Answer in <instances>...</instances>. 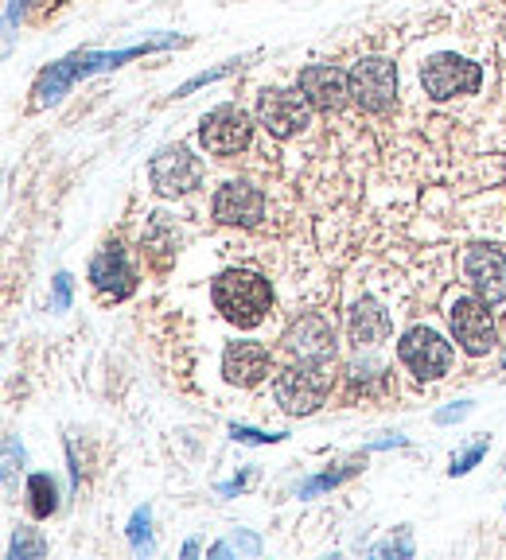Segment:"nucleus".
Here are the masks:
<instances>
[{
    "mask_svg": "<svg viewBox=\"0 0 506 560\" xmlns=\"http://www.w3.org/2000/svg\"><path fill=\"white\" fill-rule=\"evenodd\" d=\"M211 300H215V308L222 312L226 323L250 331V327H257V323L265 319L269 304H273V292H269V280L261 277V273L226 269V273H218L215 284H211Z\"/></svg>",
    "mask_w": 506,
    "mask_h": 560,
    "instance_id": "f257e3e1",
    "label": "nucleus"
},
{
    "mask_svg": "<svg viewBox=\"0 0 506 560\" xmlns=\"http://www.w3.org/2000/svg\"><path fill=\"white\" fill-rule=\"evenodd\" d=\"M327 389H331V374H327V362H292L277 374L273 393H277V405L292 413V417H308L316 413L327 401Z\"/></svg>",
    "mask_w": 506,
    "mask_h": 560,
    "instance_id": "f03ea898",
    "label": "nucleus"
},
{
    "mask_svg": "<svg viewBox=\"0 0 506 560\" xmlns=\"http://www.w3.org/2000/svg\"><path fill=\"white\" fill-rule=\"evenodd\" d=\"M398 358L405 370L421 382H436L452 370V343L433 327H409L398 343Z\"/></svg>",
    "mask_w": 506,
    "mask_h": 560,
    "instance_id": "7ed1b4c3",
    "label": "nucleus"
},
{
    "mask_svg": "<svg viewBox=\"0 0 506 560\" xmlns=\"http://www.w3.org/2000/svg\"><path fill=\"white\" fill-rule=\"evenodd\" d=\"M351 102H359L366 113H386L398 102V67L382 55L359 59L351 67Z\"/></svg>",
    "mask_w": 506,
    "mask_h": 560,
    "instance_id": "20e7f679",
    "label": "nucleus"
},
{
    "mask_svg": "<svg viewBox=\"0 0 506 560\" xmlns=\"http://www.w3.org/2000/svg\"><path fill=\"white\" fill-rule=\"evenodd\" d=\"M421 82H425V94L433 102H448V98L475 94L479 82H483V70H479V63L464 59V55H433L421 67Z\"/></svg>",
    "mask_w": 506,
    "mask_h": 560,
    "instance_id": "39448f33",
    "label": "nucleus"
},
{
    "mask_svg": "<svg viewBox=\"0 0 506 560\" xmlns=\"http://www.w3.org/2000/svg\"><path fill=\"white\" fill-rule=\"evenodd\" d=\"M257 121L269 129V137L289 140L308 129L312 102L304 98V90H265L257 98Z\"/></svg>",
    "mask_w": 506,
    "mask_h": 560,
    "instance_id": "423d86ee",
    "label": "nucleus"
},
{
    "mask_svg": "<svg viewBox=\"0 0 506 560\" xmlns=\"http://www.w3.org/2000/svg\"><path fill=\"white\" fill-rule=\"evenodd\" d=\"M253 137V121L242 105H218L203 117L199 140L211 156H238Z\"/></svg>",
    "mask_w": 506,
    "mask_h": 560,
    "instance_id": "0eeeda50",
    "label": "nucleus"
},
{
    "mask_svg": "<svg viewBox=\"0 0 506 560\" xmlns=\"http://www.w3.org/2000/svg\"><path fill=\"white\" fill-rule=\"evenodd\" d=\"M148 175H152V187L160 195H187L203 183V160L183 144H168L152 156Z\"/></svg>",
    "mask_w": 506,
    "mask_h": 560,
    "instance_id": "6e6552de",
    "label": "nucleus"
},
{
    "mask_svg": "<svg viewBox=\"0 0 506 560\" xmlns=\"http://www.w3.org/2000/svg\"><path fill=\"white\" fill-rule=\"evenodd\" d=\"M491 304H483L479 296H456L448 319H452V331H456V343L468 350V354H487L495 350V319L487 312Z\"/></svg>",
    "mask_w": 506,
    "mask_h": 560,
    "instance_id": "1a4fd4ad",
    "label": "nucleus"
},
{
    "mask_svg": "<svg viewBox=\"0 0 506 560\" xmlns=\"http://www.w3.org/2000/svg\"><path fill=\"white\" fill-rule=\"evenodd\" d=\"M464 277L475 288L483 304H503L506 300V253L499 245H471L464 253Z\"/></svg>",
    "mask_w": 506,
    "mask_h": 560,
    "instance_id": "9d476101",
    "label": "nucleus"
},
{
    "mask_svg": "<svg viewBox=\"0 0 506 560\" xmlns=\"http://www.w3.org/2000/svg\"><path fill=\"white\" fill-rule=\"evenodd\" d=\"M300 90L320 113H335L351 102V74H343L331 63H316V67L300 70Z\"/></svg>",
    "mask_w": 506,
    "mask_h": 560,
    "instance_id": "9b49d317",
    "label": "nucleus"
},
{
    "mask_svg": "<svg viewBox=\"0 0 506 560\" xmlns=\"http://www.w3.org/2000/svg\"><path fill=\"white\" fill-rule=\"evenodd\" d=\"M281 343L296 358H308V362H331L335 358V331H331V323L320 319V315H300L289 331H285Z\"/></svg>",
    "mask_w": 506,
    "mask_h": 560,
    "instance_id": "f8f14e48",
    "label": "nucleus"
},
{
    "mask_svg": "<svg viewBox=\"0 0 506 560\" xmlns=\"http://www.w3.org/2000/svg\"><path fill=\"white\" fill-rule=\"evenodd\" d=\"M215 218L226 226H257L265 218V195L253 183H226L215 195Z\"/></svg>",
    "mask_w": 506,
    "mask_h": 560,
    "instance_id": "ddd939ff",
    "label": "nucleus"
},
{
    "mask_svg": "<svg viewBox=\"0 0 506 560\" xmlns=\"http://www.w3.org/2000/svg\"><path fill=\"white\" fill-rule=\"evenodd\" d=\"M90 280H94V288L98 292H106L113 300H125L129 292H133V265H129V257H125V249L121 245H106L94 261H90Z\"/></svg>",
    "mask_w": 506,
    "mask_h": 560,
    "instance_id": "4468645a",
    "label": "nucleus"
},
{
    "mask_svg": "<svg viewBox=\"0 0 506 560\" xmlns=\"http://www.w3.org/2000/svg\"><path fill=\"white\" fill-rule=\"evenodd\" d=\"M222 374L230 385H257L265 382L269 374V350L253 339H242V343H230L226 354H222Z\"/></svg>",
    "mask_w": 506,
    "mask_h": 560,
    "instance_id": "2eb2a0df",
    "label": "nucleus"
},
{
    "mask_svg": "<svg viewBox=\"0 0 506 560\" xmlns=\"http://www.w3.org/2000/svg\"><path fill=\"white\" fill-rule=\"evenodd\" d=\"M390 331H394L390 312H386L374 296H362L359 304L351 308L347 335H351V343H355V347H378V343H386V339H390Z\"/></svg>",
    "mask_w": 506,
    "mask_h": 560,
    "instance_id": "dca6fc26",
    "label": "nucleus"
},
{
    "mask_svg": "<svg viewBox=\"0 0 506 560\" xmlns=\"http://www.w3.org/2000/svg\"><path fill=\"white\" fill-rule=\"evenodd\" d=\"M78 78H82V55H71V59H63V63H51V70L39 74L36 105H55Z\"/></svg>",
    "mask_w": 506,
    "mask_h": 560,
    "instance_id": "f3484780",
    "label": "nucleus"
},
{
    "mask_svg": "<svg viewBox=\"0 0 506 560\" xmlns=\"http://www.w3.org/2000/svg\"><path fill=\"white\" fill-rule=\"evenodd\" d=\"M28 506L36 518H51L59 510V487L51 475H32L28 479Z\"/></svg>",
    "mask_w": 506,
    "mask_h": 560,
    "instance_id": "a211bd4d",
    "label": "nucleus"
},
{
    "mask_svg": "<svg viewBox=\"0 0 506 560\" xmlns=\"http://www.w3.org/2000/svg\"><path fill=\"white\" fill-rule=\"evenodd\" d=\"M359 471H362V459H347V463H339L335 471H324V475L308 479V483L300 487V498H312V494H320V490L339 487V483H347V479H351V475H359Z\"/></svg>",
    "mask_w": 506,
    "mask_h": 560,
    "instance_id": "6ab92c4d",
    "label": "nucleus"
},
{
    "mask_svg": "<svg viewBox=\"0 0 506 560\" xmlns=\"http://www.w3.org/2000/svg\"><path fill=\"white\" fill-rule=\"evenodd\" d=\"M129 545H133V553L137 557H148L156 545H152V514H148V506H141L137 514H133V522H129Z\"/></svg>",
    "mask_w": 506,
    "mask_h": 560,
    "instance_id": "aec40b11",
    "label": "nucleus"
},
{
    "mask_svg": "<svg viewBox=\"0 0 506 560\" xmlns=\"http://www.w3.org/2000/svg\"><path fill=\"white\" fill-rule=\"evenodd\" d=\"M47 553V545H43V537H39L36 529H16V537H12V560H43Z\"/></svg>",
    "mask_w": 506,
    "mask_h": 560,
    "instance_id": "412c9836",
    "label": "nucleus"
},
{
    "mask_svg": "<svg viewBox=\"0 0 506 560\" xmlns=\"http://www.w3.org/2000/svg\"><path fill=\"white\" fill-rule=\"evenodd\" d=\"M230 70H238V59H230V63H222V67L215 70H203V74H195V78H187L180 90H176V98H191L195 90H203V86H211V82H218V78H226Z\"/></svg>",
    "mask_w": 506,
    "mask_h": 560,
    "instance_id": "4be33fe9",
    "label": "nucleus"
},
{
    "mask_svg": "<svg viewBox=\"0 0 506 560\" xmlns=\"http://www.w3.org/2000/svg\"><path fill=\"white\" fill-rule=\"evenodd\" d=\"M487 448H491V440H475V444H471L468 452H464V455H456V459H452V467H448V475H452V479H460V475H468L471 467H475V463H479V459L487 455Z\"/></svg>",
    "mask_w": 506,
    "mask_h": 560,
    "instance_id": "5701e85b",
    "label": "nucleus"
},
{
    "mask_svg": "<svg viewBox=\"0 0 506 560\" xmlns=\"http://www.w3.org/2000/svg\"><path fill=\"white\" fill-rule=\"evenodd\" d=\"M16 463H24V448L16 444V436L4 440V490H16Z\"/></svg>",
    "mask_w": 506,
    "mask_h": 560,
    "instance_id": "b1692460",
    "label": "nucleus"
},
{
    "mask_svg": "<svg viewBox=\"0 0 506 560\" xmlns=\"http://www.w3.org/2000/svg\"><path fill=\"white\" fill-rule=\"evenodd\" d=\"M230 436L238 444H281L285 440V432H257V428H246V424H234Z\"/></svg>",
    "mask_w": 506,
    "mask_h": 560,
    "instance_id": "393cba45",
    "label": "nucleus"
},
{
    "mask_svg": "<svg viewBox=\"0 0 506 560\" xmlns=\"http://www.w3.org/2000/svg\"><path fill=\"white\" fill-rule=\"evenodd\" d=\"M230 549H242V553H261V541H257L253 533H234L230 541H222V545H215V549H211V557H226Z\"/></svg>",
    "mask_w": 506,
    "mask_h": 560,
    "instance_id": "a878e982",
    "label": "nucleus"
},
{
    "mask_svg": "<svg viewBox=\"0 0 506 560\" xmlns=\"http://www.w3.org/2000/svg\"><path fill=\"white\" fill-rule=\"evenodd\" d=\"M71 296H74V284H71V273H59L55 277V312H67L71 308Z\"/></svg>",
    "mask_w": 506,
    "mask_h": 560,
    "instance_id": "bb28decb",
    "label": "nucleus"
},
{
    "mask_svg": "<svg viewBox=\"0 0 506 560\" xmlns=\"http://www.w3.org/2000/svg\"><path fill=\"white\" fill-rule=\"evenodd\" d=\"M374 553H378V557H413V545H409V529L401 533V541H386V545H378Z\"/></svg>",
    "mask_w": 506,
    "mask_h": 560,
    "instance_id": "cd10ccee",
    "label": "nucleus"
},
{
    "mask_svg": "<svg viewBox=\"0 0 506 560\" xmlns=\"http://www.w3.org/2000/svg\"><path fill=\"white\" fill-rule=\"evenodd\" d=\"M468 413H471V401H456V405H448V409L436 413V424H456V420H464Z\"/></svg>",
    "mask_w": 506,
    "mask_h": 560,
    "instance_id": "c85d7f7f",
    "label": "nucleus"
},
{
    "mask_svg": "<svg viewBox=\"0 0 506 560\" xmlns=\"http://www.w3.org/2000/svg\"><path fill=\"white\" fill-rule=\"evenodd\" d=\"M250 479H253V471H246V475H238L234 483H222V487H218V494H238V490H246V483H250Z\"/></svg>",
    "mask_w": 506,
    "mask_h": 560,
    "instance_id": "c756f323",
    "label": "nucleus"
},
{
    "mask_svg": "<svg viewBox=\"0 0 506 560\" xmlns=\"http://www.w3.org/2000/svg\"><path fill=\"white\" fill-rule=\"evenodd\" d=\"M24 4H28V0H12V4H8V28H16V20H20Z\"/></svg>",
    "mask_w": 506,
    "mask_h": 560,
    "instance_id": "7c9ffc66",
    "label": "nucleus"
},
{
    "mask_svg": "<svg viewBox=\"0 0 506 560\" xmlns=\"http://www.w3.org/2000/svg\"><path fill=\"white\" fill-rule=\"evenodd\" d=\"M503 366H506V354H503Z\"/></svg>",
    "mask_w": 506,
    "mask_h": 560,
    "instance_id": "2f4dec72",
    "label": "nucleus"
}]
</instances>
